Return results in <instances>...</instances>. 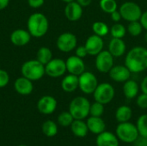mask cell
<instances>
[{
  "label": "cell",
  "mask_w": 147,
  "mask_h": 146,
  "mask_svg": "<svg viewBox=\"0 0 147 146\" xmlns=\"http://www.w3.org/2000/svg\"><path fill=\"white\" fill-rule=\"evenodd\" d=\"M125 65L132 73H140L147 69V49L144 46H134L127 54Z\"/></svg>",
  "instance_id": "1"
},
{
  "label": "cell",
  "mask_w": 147,
  "mask_h": 146,
  "mask_svg": "<svg viewBox=\"0 0 147 146\" xmlns=\"http://www.w3.org/2000/svg\"><path fill=\"white\" fill-rule=\"evenodd\" d=\"M27 28L32 37L40 38L47 33L49 28V22L47 17L43 13L35 12L28 16Z\"/></svg>",
  "instance_id": "2"
},
{
  "label": "cell",
  "mask_w": 147,
  "mask_h": 146,
  "mask_svg": "<svg viewBox=\"0 0 147 146\" xmlns=\"http://www.w3.org/2000/svg\"><path fill=\"white\" fill-rule=\"evenodd\" d=\"M22 76L31 81H38L46 74L45 65L37 59H30L25 61L21 67Z\"/></svg>",
  "instance_id": "3"
},
{
  "label": "cell",
  "mask_w": 147,
  "mask_h": 146,
  "mask_svg": "<svg viewBox=\"0 0 147 146\" xmlns=\"http://www.w3.org/2000/svg\"><path fill=\"white\" fill-rule=\"evenodd\" d=\"M90 102L84 96L75 97L69 105V112L74 120H84L90 115Z\"/></svg>",
  "instance_id": "4"
},
{
  "label": "cell",
  "mask_w": 147,
  "mask_h": 146,
  "mask_svg": "<svg viewBox=\"0 0 147 146\" xmlns=\"http://www.w3.org/2000/svg\"><path fill=\"white\" fill-rule=\"evenodd\" d=\"M115 134L119 140L127 144H134V142L140 136L136 125L129 121L119 123L116 126Z\"/></svg>",
  "instance_id": "5"
},
{
  "label": "cell",
  "mask_w": 147,
  "mask_h": 146,
  "mask_svg": "<svg viewBox=\"0 0 147 146\" xmlns=\"http://www.w3.org/2000/svg\"><path fill=\"white\" fill-rule=\"evenodd\" d=\"M115 89L113 85L109 83H99L93 93L94 99L96 102H98L102 104L109 103L115 97Z\"/></svg>",
  "instance_id": "6"
},
{
  "label": "cell",
  "mask_w": 147,
  "mask_h": 146,
  "mask_svg": "<svg viewBox=\"0 0 147 146\" xmlns=\"http://www.w3.org/2000/svg\"><path fill=\"white\" fill-rule=\"evenodd\" d=\"M98 84L97 78L92 72L85 71L78 76V88L86 95L93 94Z\"/></svg>",
  "instance_id": "7"
},
{
  "label": "cell",
  "mask_w": 147,
  "mask_h": 146,
  "mask_svg": "<svg viewBox=\"0 0 147 146\" xmlns=\"http://www.w3.org/2000/svg\"><path fill=\"white\" fill-rule=\"evenodd\" d=\"M119 11L121 15V17L129 22L140 21L143 13L140 5L134 2H126L122 3Z\"/></svg>",
  "instance_id": "8"
},
{
  "label": "cell",
  "mask_w": 147,
  "mask_h": 146,
  "mask_svg": "<svg viewBox=\"0 0 147 146\" xmlns=\"http://www.w3.org/2000/svg\"><path fill=\"white\" fill-rule=\"evenodd\" d=\"M78 44V39L76 35L70 32H65L61 34L56 41V46L60 52H70L76 49Z\"/></svg>",
  "instance_id": "9"
},
{
  "label": "cell",
  "mask_w": 147,
  "mask_h": 146,
  "mask_svg": "<svg viewBox=\"0 0 147 146\" xmlns=\"http://www.w3.org/2000/svg\"><path fill=\"white\" fill-rule=\"evenodd\" d=\"M46 74L53 78L62 77L66 70L65 61L61 59H53L45 65Z\"/></svg>",
  "instance_id": "10"
},
{
  "label": "cell",
  "mask_w": 147,
  "mask_h": 146,
  "mask_svg": "<svg viewBox=\"0 0 147 146\" xmlns=\"http://www.w3.org/2000/svg\"><path fill=\"white\" fill-rule=\"evenodd\" d=\"M114 66V56L109 51L102 50L96 55V67L102 73H109Z\"/></svg>",
  "instance_id": "11"
},
{
  "label": "cell",
  "mask_w": 147,
  "mask_h": 146,
  "mask_svg": "<svg viewBox=\"0 0 147 146\" xmlns=\"http://www.w3.org/2000/svg\"><path fill=\"white\" fill-rule=\"evenodd\" d=\"M57 101L52 96H44L37 102V109L42 114H51L57 108Z\"/></svg>",
  "instance_id": "12"
},
{
  "label": "cell",
  "mask_w": 147,
  "mask_h": 146,
  "mask_svg": "<svg viewBox=\"0 0 147 146\" xmlns=\"http://www.w3.org/2000/svg\"><path fill=\"white\" fill-rule=\"evenodd\" d=\"M66 70L70 74L76 76H80L83 72L85 71V64L83 59L78 57L77 55L70 56L65 60Z\"/></svg>",
  "instance_id": "13"
},
{
  "label": "cell",
  "mask_w": 147,
  "mask_h": 146,
  "mask_svg": "<svg viewBox=\"0 0 147 146\" xmlns=\"http://www.w3.org/2000/svg\"><path fill=\"white\" fill-rule=\"evenodd\" d=\"M103 46L104 43H103L102 37L96 35L95 34L88 37L84 45L88 52V54L92 56H96L99 52H101L103 49Z\"/></svg>",
  "instance_id": "14"
},
{
  "label": "cell",
  "mask_w": 147,
  "mask_h": 146,
  "mask_svg": "<svg viewBox=\"0 0 147 146\" xmlns=\"http://www.w3.org/2000/svg\"><path fill=\"white\" fill-rule=\"evenodd\" d=\"M31 34L28 29L17 28L15 29L9 35L10 42L16 46H23L29 43L31 40Z\"/></svg>",
  "instance_id": "15"
},
{
  "label": "cell",
  "mask_w": 147,
  "mask_h": 146,
  "mask_svg": "<svg viewBox=\"0 0 147 146\" xmlns=\"http://www.w3.org/2000/svg\"><path fill=\"white\" fill-rule=\"evenodd\" d=\"M109 73L110 78L113 81L118 83H125L130 79L132 72L126 65H115L112 67Z\"/></svg>",
  "instance_id": "16"
},
{
  "label": "cell",
  "mask_w": 147,
  "mask_h": 146,
  "mask_svg": "<svg viewBox=\"0 0 147 146\" xmlns=\"http://www.w3.org/2000/svg\"><path fill=\"white\" fill-rule=\"evenodd\" d=\"M65 15L71 22L78 21L83 15V7L76 1L67 3L65 8Z\"/></svg>",
  "instance_id": "17"
},
{
  "label": "cell",
  "mask_w": 147,
  "mask_h": 146,
  "mask_svg": "<svg viewBox=\"0 0 147 146\" xmlns=\"http://www.w3.org/2000/svg\"><path fill=\"white\" fill-rule=\"evenodd\" d=\"M14 87H15L16 91L22 96L30 95L34 89L33 81L28 79L27 77L23 76L16 79L14 83Z\"/></svg>",
  "instance_id": "18"
},
{
  "label": "cell",
  "mask_w": 147,
  "mask_h": 146,
  "mask_svg": "<svg viewBox=\"0 0 147 146\" xmlns=\"http://www.w3.org/2000/svg\"><path fill=\"white\" fill-rule=\"evenodd\" d=\"M96 146H119L120 142L116 134L104 131L98 134L96 139Z\"/></svg>",
  "instance_id": "19"
},
{
  "label": "cell",
  "mask_w": 147,
  "mask_h": 146,
  "mask_svg": "<svg viewBox=\"0 0 147 146\" xmlns=\"http://www.w3.org/2000/svg\"><path fill=\"white\" fill-rule=\"evenodd\" d=\"M86 124L89 131L96 135L104 132L106 128V124L101 117L90 116V118H88Z\"/></svg>",
  "instance_id": "20"
},
{
  "label": "cell",
  "mask_w": 147,
  "mask_h": 146,
  "mask_svg": "<svg viewBox=\"0 0 147 146\" xmlns=\"http://www.w3.org/2000/svg\"><path fill=\"white\" fill-rule=\"evenodd\" d=\"M109 51L114 57H121L126 52V44L122 39L113 38L109 45Z\"/></svg>",
  "instance_id": "21"
},
{
  "label": "cell",
  "mask_w": 147,
  "mask_h": 146,
  "mask_svg": "<svg viewBox=\"0 0 147 146\" xmlns=\"http://www.w3.org/2000/svg\"><path fill=\"white\" fill-rule=\"evenodd\" d=\"M61 88L65 92H74L78 88V76L70 73L66 75L61 81Z\"/></svg>",
  "instance_id": "22"
},
{
  "label": "cell",
  "mask_w": 147,
  "mask_h": 146,
  "mask_svg": "<svg viewBox=\"0 0 147 146\" xmlns=\"http://www.w3.org/2000/svg\"><path fill=\"white\" fill-rule=\"evenodd\" d=\"M71 130L72 133L78 138L86 137L89 132L87 124L84 121V120H74L71 125Z\"/></svg>",
  "instance_id": "23"
},
{
  "label": "cell",
  "mask_w": 147,
  "mask_h": 146,
  "mask_svg": "<svg viewBox=\"0 0 147 146\" xmlns=\"http://www.w3.org/2000/svg\"><path fill=\"white\" fill-rule=\"evenodd\" d=\"M140 91V86L134 80H127L123 85V94L127 99H134L138 96Z\"/></svg>",
  "instance_id": "24"
},
{
  "label": "cell",
  "mask_w": 147,
  "mask_h": 146,
  "mask_svg": "<svg viewBox=\"0 0 147 146\" xmlns=\"http://www.w3.org/2000/svg\"><path fill=\"white\" fill-rule=\"evenodd\" d=\"M133 115V111L130 107L127 105H122L116 109L115 119L119 123L127 122L131 120Z\"/></svg>",
  "instance_id": "25"
},
{
  "label": "cell",
  "mask_w": 147,
  "mask_h": 146,
  "mask_svg": "<svg viewBox=\"0 0 147 146\" xmlns=\"http://www.w3.org/2000/svg\"><path fill=\"white\" fill-rule=\"evenodd\" d=\"M36 59L46 65L51 59H53V52L47 46H41L36 52Z\"/></svg>",
  "instance_id": "26"
},
{
  "label": "cell",
  "mask_w": 147,
  "mask_h": 146,
  "mask_svg": "<svg viewBox=\"0 0 147 146\" xmlns=\"http://www.w3.org/2000/svg\"><path fill=\"white\" fill-rule=\"evenodd\" d=\"M41 129H42V133H44V135L48 137V138L54 137L58 133L57 124L54 121L51 120H48L45 121L42 124Z\"/></svg>",
  "instance_id": "27"
},
{
  "label": "cell",
  "mask_w": 147,
  "mask_h": 146,
  "mask_svg": "<svg viewBox=\"0 0 147 146\" xmlns=\"http://www.w3.org/2000/svg\"><path fill=\"white\" fill-rule=\"evenodd\" d=\"M92 30L95 34L103 37L109 32V26L103 22H95L92 24Z\"/></svg>",
  "instance_id": "28"
},
{
  "label": "cell",
  "mask_w": 147,
  "mask_h": 146,
  "mask_svg": "<svg viewBox=\"0 0 147 146\" xmlns=\"http://www.w3.org/2000/svg\"><path fill=\"white\" fill-rule=\"evenodd\" d=\"M109 30L113 38L122 39L126 35V33H127V28H125V26L119 22H115Z\"/></svg>",
  "instance_id": "29"
},
{
  "label": "cell",
  "mask_w": 147,
  "mask_h": 146,
  "mask_svg": "<svg viewBox=\"0 0 147 146\" xmlns=\"http://www.w3.org/2000/svg\"><path fill=\"white\" fill-rule=\"evenodd\" d=\"M100 7L105 13L111 14L117 10L118 5L115 0H100Z\"/></svg>",
  "instance_id": "30"
},
{
  "label": "cell",
  "mask_w": 147,
  "mask_h": 146,
  "mask_svg": "<svg viewBox=\"0 0 147 146\" xmlns=\"http://www.w3.org/2000/svg\"><path fill=\"white\" fill-rule=\"evenodd\" d=\"M73 120H74V118L69 111L62 112L58 116V123L61 126H64V127L71 126V123L73 122Z\"/></svg>",
  "instance_id": "31"
},
{
  "label": "cell",
  "mask_w": 147,
  "mask_h": 146,
  "mask_svg": "<svg viewBox=\"0 0 147 146\" xmlns=\"http://www.w3.org/2000/svg\"><path fill=\"white\" fill-rule=\"evenodd\" d=\"M136 126L140 136L147 137V114H142L139 117Z\"/></svg>",
  "instance_id": "32"
},
{
  "label": "cell",
  "mask_w": 147,
  "mask_h": 146,
  "mask_svg": "<svg viewBox=\"0 0 147 146\" xmlns=\"http://www.w3.org/2000/svg\"><path fill=\"white\" fill-rule=\"evenodd\" d=\"M127 32L132 35V36H139L143 29V27L140 23V21H134V22H130L128 26H127Z\"/></svg>",
  "instance_id": "33"
},
{
  "label": "cell",
  "mask_w": 147,
  "mask_h": 146,
  "mask_svg": "<svg viewBox=\"0 0 147 146\" xmlns=\"http://www.w3.org/2000/svg\"><path fill=\"white\" fill-rule=\"evenodd\" d=\"M104 113V104L100 103L98 102H95L94 103L90 104V115L95 117H102Z\"/></svg>",
  "instance_id": "34"
},
{
  "label": "cell",
  "mask_w": 147,
  "mask_h": 146,
  "mask_svg": "<svg viewBox=\"0 0 147 146\" xmlns=\"http://www.w3.org/2000/svg\"><path fill=\"white\" fill-rule=\"evenodd\" d=\"M9 82V73L3 69H0V89L7 86Z\"/></svg>",
  "instance_id": "35"
},
{
  "label": "cell",
  "mask_w": 147,
  "mask_h": 146,
  "mask_svg": "<svg viewBox=\"0 0 147 146\" xmlns=\"http://www.w3.org/2000/svg\"><path fill=\"white\" fill-rule=\"evenodd\" d=\"M137 106L141 109H146L147 108V95L142 93L141 95L137 96L136 100Z\"/></svg>",
  "instance_id": "36"
},
{
  "label": "cell",
  "mask_w": 147,
  "mask_h": 146,
  "mask_svg": "<svg viewBox=\"0 0 147 146\" xmlns=\"http://www.w3.org/2000/svg\"><path fill=\"white\" fill-rule=\"evenodd\" d=\"M76 55L81 59H84L89 54H88V52L84 46H79L76 47Z\"/></svg>",
  "instance_id": "37"
},
{
  "label": "cell",
  "mask_w": 147,
  "mask_h": 146,
  "mask_svg": "<svg viewBox=\"0 0 147 146\" xmlns=\"http://www.w3.org/2000/svg\"><path fill=\"white\" fill-rule=\"evenodd\" d=\"M44 2L45 0H28V4L31 8L37 9L41 7L44 4Z\"/></svg>",
  "instance_id": "38"
},
{
  "label": "cell",
  "mask_w": 147,
  "mask_h": 146,
  "mask_svg": "<svg viewBox=\"0 0 147 146\" xmlns=\"http://www.w3.org/2000/svg\"><path fill=\"white\" fill-rule=\"evenodd\" d=\"M134 146H147V137L139 136L137 139L134 142Z\"/></svg>",
  "instance_id": "39"
},
{
  "label": "cell",
  "mask_w": 147,
  "mask_h": 146,
  "mask_svg": "<svg viewBox=\"0 0 147 146\" xmlns=\"http://www.w3.org/2000/svg\"><path fill=\"white\" fill-rule=\"evenodd\" d=\"M110 17H111V19H112L115 22H119L121 21V19L122 18V17H121V13H120V11H118V10H115V11L112 12V13L110 14Z\"/></svg>",
  "instance_id": "40"
},
{
  "label": "cell",
  "mask_w": 147,
  "mask_h": 146,
  "mask_svg": "<svg viewBox=\"0 0 147 146\" xmlns=\"http://www.w3.org/2000/svg\"><path fill=\"white\" fill-rule=\"evenodd\" d=\"M140 22L143 28H145L147 31V11H145L144 13H142Z\"/></svg>",
  "instance_id": "41"
},
{
  "label": "cell",
  "mask_w": 147,
  "mask_h": 146,
  "mask_svg": "<svg viewBox=\"0 0 147 146\" xmlns=\"http://www.w3.org/2000/svg\"><path fill=\"white\" fill-rule=\"evenodd\" d=\"M140 89H141L142 93L146 94L147 95V77H146L142 80L141 84H140Z\"/></svg>",
  "instance_id": "42"
},
{
  "label": "cell",
  "mask_w": 147,
  "mask_h": 146,
  "mask_svg": "<svg viewBox=\"0 0 147 146\" xmlns=\"http://www.w3.org/2000/svg\"><path fill=\"white\" fill-rule=\"evenodd\" d=\"M77 3H78L82 7H86V6H89L90 3H91V2H92V0H75Z\"/></svg>",
  "instance_id": "43"
},
{
  "label": "cell",
  "mask_w": 147,
  "mask_h": 146,
  "mask_svg": "<svg viewBox=\"0 0 147 146\" xmlns=\"http://www.w3.org/2000/svg\"><path fill=\"white\" fill-rule=\"evenodd\" d=\"M9 0H0V10H3L8 7Z\"/></svg>",
  "instance_id": "44"
},
{
  "label": "cell",
  "mask_w": 147,
  "mask_h": 146,
  "mask_svg": "<svg viewBox=\"0 0 147 146\" xmlns=\"http://www.w3.org/2000/svg\"><path fill=\"white\" fill-rule=\"evenodd\" d=\"M61 1H63V2H65V3H70V2H72V1H75V0H61Z\"/></svg>",
  "instance_id": "45"
},
{
  "label": "cell",
  "mask_w": 147,
  "mask_h": 146,
  "mask_svg": "<svg viewBox=\"0 0 147 146\" xmlns=\"http://www.w3.org/2000/svg\"><path fill=\"white\" fill-rule=\"evenodd\" d=\"M145 40H146V42L147 43V31L146 33V34H145Z\"/></svg>",
  "instance_id": "46"
},
{
  "label": "cell",
  "mask_w": 147,
  "mask_h": 146,
  "mask_svg": "<svg viewBox=\"0 0 147 146\" xmlns=\"http://www.w3.org/2000/svg\"><path fill=\"white\" fill-rule=\"evenodd\" d=\"M18 146H27V145H18Z\"/></svg>",
  "instance_id": "47"
}]
</instances>
